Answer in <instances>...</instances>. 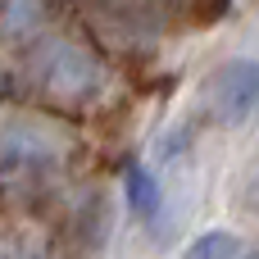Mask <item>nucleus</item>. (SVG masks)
Here are the masks:
<instances>
[{"label": "nucleus", "mask_w": 259, "mask_h": 259, "mask_svg": "<svg viewBox=\"0 0 259 259\" xmlns=\"http://www.w3.org/2000/svg\"><path fill=\"white\" fill-rule=\"evenodd\" d=\"M64 168V141L36 118L0 123V187L14 196H36Z\"/></svg>", "instance_id": "f257e3e1"}, {"label": "nucleus", "mask_w": 259, "mask_h": 259, "mask_svg": "<svg viewBox=\"0 0 259 259\" xmlns=\"http://www.w3.org/2000/svg\"><path fill=\"white\" fill-rule=\"evenodd\" d=\"M27 73H32V87H36L46 100L64 105V109L91 100L96 87H100L96 59H91L82 46H73V41H46V46L27 59Z\"/></svg>", "instance_id": "f03ea898"}, {"label": "nucleus", "mask_w": 259, "mask_h": 259, "mask_svg": "<svg viewBox=\"0 0 259 259\" xmlns=\"http://www.w3.org/2000/svg\"><path fill=\"white\" fill-rule=\"evenodd\" d=\"M259 100V68L255 59H228L214 68L209 87H205V105L214 114V123H241L250 118Z\"/></svg>", "instance_id": "7ed1b4c3"}, {"label": "nucleus", "mask_w": 259, "mask_h": 259, "mask_svg": "<svg viewBox=\"0 0 259 259\" xmlns=\"http://www.w3.org/2000/svg\"><path fill=\"white\" fill-rule=\"evenodd\" d=\"M123 196H127V209H132V219H141V223H150V219L164 209L159 178H155L146 164H127V168H123Z\"/></svg>", "instance_id": "20e7f679"}, {"label": "nucleus", "mask_w": 259, "mask_h": 259, "mask_svg": "<svg viewBox=\"0 0 259 259\" xmlns=\"http://www.w3.org/2000/svg\"><path fill=\"white\" fill-rule=\"evenodd\" d=\"M182 259H246V241L237 237V232H223V228H214V232H200Z\"/></svg>", "instance_id": "39448f33"}, {"label": "nucleus", "mask_w": 259, "mask_h": 259, "mask_svg": "<svg viewBox=\"0 0 259 259\" xmlns=\"http://www.w3.org/2000/svg\"><path fill=\"white\" fill-rule=\"evenodd\" d=\"M0 259H41V255H36V250H27V246H5Z\"/></svg>", "instance_id": "423d86ee"}]
</instances>
